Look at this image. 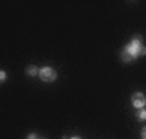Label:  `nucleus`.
Instances as JSON below:
<instances>
[{"label": "nucleus", "mask_w": 146, "mask_h": 139, "mask_svg": "<svg viewBox=\"0 0 146 139\" xmlns=\"http://www.w3.org/2000/svg\"><path fill=\"white\" fill-rule=\"evenodd\" d=\"M136 118L140 120V121H145L146 120V110L145 108H140V112L136 113Z\"/></svg>", "instance_id": "6"}, {"label": "nucleus", "mask_w": 146, "mask_h": 139, "mask_svg": "<svg viewBox=\"0 0 146 139\" xmlns=\"http://www.w3.org/2000/svg\"><path fill=\"white\" fill-rule=\"evenodd\" d=\"M5 79H7V73L3 71V70H2V71H0V81L3 82V81H5Z\"/></svg>", "instance_id": "7"}, {"label": "nucleus", "mask_w": 146, "mask_h": 139, "mask_svg": "<svg viewBox=\"0 0 146 139\" xmlns=\"http://www.w3.org/2000/svg\"><path fill=\"white\" fill-rule=\"evenodd\" d=\"M120 57H122V60H123L125 63H130V62H133V60H135V58H133V57L130 55V52L127 50V49H123V50H122Z\"/></svg>", "instance_id": "4"}, {"label": "nucleus", "mask_w": 146, "mask_h": 139, "mask_svg": "<svg viewBox=\"0 0 146 139\" xmlns=\"http://www.w3.org/2000/svg\"><path fill=\"white\" fill-rule=\"evenodd\" d=\"M125 49L130 52V55L133 58L140 57V55H146V47L143 45V42H141V37L140 36L133 37V41H131L130 44L125 47Z\"/></svg>", "instance_id": "1"}, {"label": "nucleus", "mask_w": 146, "mask_h": 139, "mask_svg": "<svg viewBox=\"0 0 146 139\" xmlns=\"http://www.w3.org/2000/svg\"><path fill=\"white\" fill-rule=\"evenodd\" d=\"M26 139H37V136H36V134H34V133H33V134H29V136H28Z\"/></svg>", "instance_id": "9"}, {"label": "nucleus", "mask_w": 146, "mask_h": 139, "mask_svg": "<svg viewBox=\"0 0 146 139\" xmlns=\"http://www.w3.org/2000/svg\"><path fill=\"white\" fill-rule=\"evenodd\" d=\"M39 78L46 82H52V81L57 79V71L50 67H42L41 70H39Z\"/></svg>", "instance_id": "2"}, {"label": "nucleus", "mask_w": 146, "mask_h": 139, "mask_svg": "<svg viewBox=\"0 0 146 139\" xmlns=\"http://www.w3.org/2000/svg\"><path fill=\"white\" fill-rule=\"evenodd\" d=\"M65 139H68V138H65ZM70 139H81L80 136H73V138H70Z\"/></svg>", "instance_id": "10"}, {"label": "nucleus", "mask_w": 146, "mask_h": 139, "mask_svg": "<svg viewBox=\"0 0 146 139\" xmlns=\"http://www.w3.org/2000/svg\"><path fill=\"white\" fill-rule=\"evenodd\" d=\"M131 103L135 108H143L146 105V97L143 92H135L131 96Z\"/></svg>", "instance_id": "3"}, {"label": "nucleus", "mask_w": 146, "mask_h": 139, "mask_svg": "<svg viewBox=\"0 0 146 139\" xmlns=\"http://www.w3.org/2000/svg\"><path fill=\"white\" fill-rule=\"evenodd\" d=\"M141 138H143V139H146V128H143V129H141Z\"/></svg>", "instance_id": "8"}, {"label": "nucleus", "mask_w": 146, "mask_h": 139, "mask_svg": "<svg viewBox=\"0 0 146 139\" xmlns=\"http://www.w3.org/2000/svg\"><path fill=\"white\" fill-rule=\"evenodd\" d=\"M26 74L28 76H36V74H39V70H37V67H34V65H29V67L26 68Z\"/></svg>", "instance_id": "5"}]
</instances>
